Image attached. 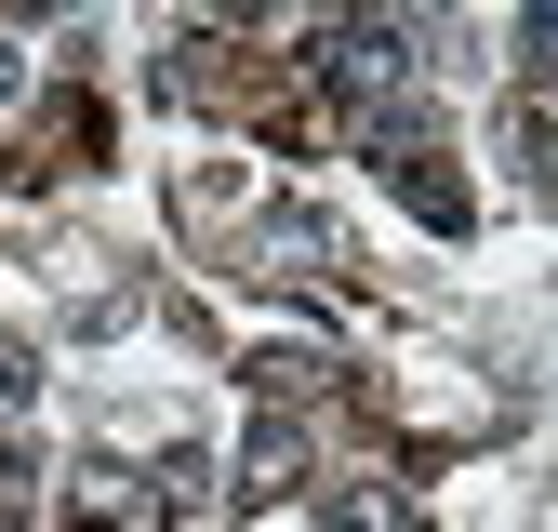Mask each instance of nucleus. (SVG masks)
I'll use <instances>...</instances> for the list:
<instances>
[{
  "label": "nucleus",
  "mask_w": 558,
  "mask_h": 532,
  "mask_svg": "<svg viewBox=\"0 0 558 532\" xmlns=\"http://www.w3.org/2000/svg\"><path fill=\"white\" fill-rule=\"evenodd\" d=\"M94 160H107V107H94V94H53V107L27 120V147H14V173H27V186L94 173Z\"/></svg>",
  "instance_id": "f257e3e1"
},
{
  "label": "nucleus",
  "mask_w": 558,
  "mask_h": 532,
  "mask_svg": "<svg viewBox=\"0 0 558 532\" xmlns=\"http://www.w3.org/2000/svg\"><path fill=\"white\" fill-rule=\"evenodd\" d=\"M293 480H306V426H293V413H266V426L240 439V506H279Z\"/></svg>",
  "instance_id": "f03ea898"
},
{
  "label": "nucleus",
  "mask_w": 558,
  "mask_h": 532,
  "mask_svg": "<svg viewBox=\"0 0 558 532\" xmlns=\"http://www.w3.org/2000/svg\"><path fill=\"white\" fill-rule=\"evenodd\" d=\"M506 133H519V160H532V186L558 200V66H532V81H519V107H506Z\"/></svg>",
  "instance_id": "7ed1b4c3"
},
{
  "label": "nucleus",
  "mask_w": 558,
  "mask_h": 532,
  "mask_svg": "<svg viewBox=\"0 0 558 532\" xmlns=\"http://www.w3.org/2000/svg\"><path fill=\"white\" fill-rule=\"evenodd\" d=\"M199 480H214L199 452H160V480H147V519H160V532H186V519H199Z\"/></svg>",
  "instance_id": "20e7f679"
},
{
  "label": "nucleus",
  "mask_w": 558,
  "mask_h": 532,
  "mask_svg": "<svg viewBox=\"0 0 558 532\" xmlns=\"http://www.w3.org/2000/svg\"><path fill=\"white\" fill-rule=\"evenodd\" d=\"M332 532H412L399 493H332Z\"/></svg>",
  "instance_id": "39448f33"
},
{
  "label": "nucleus",
  "mask_w": 558,
  "mask_h": 532,
  "mask_svg": "<svg viewBox=\"0 0 558 532\" xmlns=\"http://www.w3.org/2000/svg\"><path fill=\"white\" fill-rule=\"evenodd\" d=\"M40 506V466H27V439H0V519H27Z\"/></svg>",
  "instance_id": "423d86ee"
},
{
  "label": "nucleus",
  "mask_w": 558,
  "mask_h": 532,
  "mask_svg": "<svg viewBox=\"0 0 558 532\" xmlns=\"http://www.w3.org/2000/svg\"><path fill=\"white\" fill-rule=\"evenodd\" d=\"M27 386H40V373H27V347H0V413H27Z\"/></svg>",
  "instance_id": "0eeeda50"
},
{
  "label": "nucleus",
  "mask_w": 558,
  "mask_h": 532,
  "mask_svg": "<svg viewBox=\"0 0 558 532\" xmlns=\"http://www.w3.org/2000/svg\"><path fill=\"white\" fill-rule=\"evenodd\" d=\"M0 14H53V0H0Z\"/></svg>",
  "instance_id": "6e6552de"
}]
</instances>
